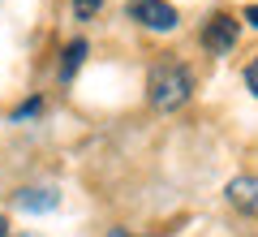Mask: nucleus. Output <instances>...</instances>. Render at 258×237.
<instances>
[{"mask_svg": "<svg viewBox=\"0 0 258 237\" xmlns=\"http://www.w3.org/2000/svg\"><path fill=\"white\" fill-rule=\"evenodd\" d=\"M189 91H194V73L185 69L181 61H159L155 69H151V78H147V100L155 104L159 112L181 108V104L189 100Z\"/></svg>", "mask_w": 258, "mask_h": 237, "instance_id": "nucleus-1", "label": "nucleus"}, {"mask_svg": "<svg viewBox=\"0 0 258 237\" xmlns=\"http://www.w3.org/2000/svg\"><path fill=\"white\" fill-rule=\"evenodd\" d=\"M129 18L138 22V26H147V30H159V35L176 30V22H181L168 0H134V5H129Z\"/></svg>", "mask_w": 258, "mask_h": 237, "instance_id": "nucleus-2", "label": "nucleus"}, {"mask_svg": "<svg viewBox=\"0 0 258 237\" xmlns=\"http://www.w3.org/2000/svg\"><path fill=\"white\" fill-rule=\"evenodd\" d=\"M232 43H237V22H232L228 13L207 18V26H203V48H207V52L224 56V52H232Z\"/></svg>", "mask_w": 258, "mask_h": 237, "instance_id": "nucleus-3", "label": "nucleus"}, {"mask_svg": "<svg viewBox=\"0 0 258 237\" xmlns=\"http://www.w3.org/2000/svg\"><path fill=\"white\" fill-rule=\"evenodd\" d=\"M228 203L245 216H258V177H237L228 181Z\"/></svg>", "mask_w": 258, "mask_h": 237, "instance_id": "nucleus-4", "label": "nucleus"}, {"mask_svg": "<svg viewBox=\"0 0 258 237\" xmlns=\"http://www.w3.org/2000/svg\"><path fill=\"white\" fill-rule=\"evenodd\" d=\"M18 207H26V211H52L56 207V190H22L18 194Z\"/></svg>", "mask_w": 258, "mask_h": 237, "instance_id": "nucleus-5", "label": "nucleus"}, {"mask_svg": "<svg viewBox=\"0 0 258 237\" xmlns=\"http://www.w3.org/2000/svg\"><path fill=\"white\" fill-rule=\"evenodd\" d=\"M82 61H86V39H74V43L64 48V61H60V78H64V82L78 73V65H82Z\"/></svg>", "mask_w": 258, "mask_h": 237, "instance_id": "nucleus-6", "label": "nucleus"}, {"mask_svg": "<svg viewBox=\"0 0 258 237\" xmlns=\"http://www.w3.org/2000/svg\"><path fill=\"white\" fill-rule=\"evenodd\" d=\"M245 86H249V91L258 95V56H254V61L245 65Z\"/></svg>", "mask_w": 258, "mask_h": 237, "instance_id": "nucleus-7", "label": "nucleus"}, {"mask_svg": "<svg viewBox=\"0 0 258 237\" xmlns=\"http://www.w3.org/2000/svg\"><path fill=\"white\" fill-rule=\"evenodd\" d=\"M99 5H103V0H74V9L82 13V18H91V13H99Z\"/></svg>", "mask_w": 258, "mask_h": 237, "instance_id": "nucleus-8", "label": "nucleus"}, {"mask_svg": "<svg viewBox=\"0 0 258 237\" xmlns=\"http://www.w3.org/2000/svg\"><path fill=\"white\" fill-rule=\"evenodd\" d=\"M30 112H39V100H26L18 112H13V117H30Z\"/></svg>", "mask_w": 258, "mask_h": 237, "instance_id": "nucleus-9", "label": "nucleus"}, {"mask_svg": "<svg viewBox=\"0 0 258 237\" xmlns=\"http://www.w3.org/2000/svg\"><path fill=\"white\" fill-rule=\"evenodd\" d=\"M245 22H249L254 30H258V5H249V9H245Z\"/></svg>", "mask_w": 258, "mask_h": 237, "instance_id": "nucleus-10", "label": "nucleus"}, {"mask_svg": "<svg viewBox=\"0 0 258 237\" xmlns=\"http://www.w3.org/2000/svg\"><path fill=\"white\" fill-rule=\"evenodd\" d=\"M108 237H129V233H125V228H112V233H108Z\"/></svg>", "mask_w": 258, "mask_h": 237, "instance_id": "nucleus-11", "label": "nucleus"}, {"mask_svg": "<svg viewBox=\"0 0 258 237\" xmlns=\"http://www.w3.org/2000/svg\"><path fill=\"white\" fill-rule=\"evenodd\" d=\"M0 237H5V216H0Z\"/></svg>", "mask_w": 258, "mask_h": 237, "instance_id": "nucleus-12", "label": "nucleus"}]
</instances>
